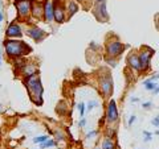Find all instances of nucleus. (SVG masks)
<instances>
[{"mask_svg": "<svg viewBox=\"0 0 159 149\" xmlns=\"http://www.w3.org/2000/svg\"><path fill=\"white\" fill-rule=\"evenodd\" d=\"M27 88L29 94H31V96L34 99L37 98L39 100L37 103L41 104V95H43V86H41V82H40L39 77L36 74H31V75L28 77L27 79Z\"/></svg>", "mask_w": 159, "mask_h": 149, "instance_id": "nucleus-1", "label": "nucleus"}, {"mask_svg": "<svg viewBox=\"0 0 159 149\" xmlns=\"http://www.w3.org/2000/svg\"><path fill=\"white\" fill-rule=\"evenodd\" d=\"M4 46H6V52L9 57H20L27 50H29V48L24 42L13 41V40H7L4 42Z\"/></svg>", "mask_w": 159, "mask_h": 149, "instance_id": "nucleus-2", "label": "nucleus"}, {"mask_svg": "<svg viewBox=\"0 0 159 149\" xmlns=\"http://www.w3.org/2000/svg\"><path fill=\"white\" fill-rule=\"evenodd\" d=\"M15 6H16L20 16H27L29 13V8H31V2L29 0H17Z\"/></svg>", "mask_w": 159, "mask_h": 149, "instance_id": "nucleus-3", "label": "nucleus"}, {"mask_svg": "<svg viewBox=\"0 0 159 149\" xmlns=\"http://www.w3.org/2000/svg\"><path fill=\"white\" fill-rule=\"evenodd\" d=\"M152 53H154V50H151V49H147L146 52L141 53V56L138 57L139 62H141V67H143V69L148 67V63H150V58L152 56Z\"/></svg>", "mask_w": 159, "mask_h": 149, "instance_id": "nucleus-4", "label": "nucleus"}, {"mask_svg": "<svg viewBox=\"0 0 159 149\" xmlns=\"http://www.w3.org/2000/svg\"><path fill=\"white\" fill-rule=\"evenodd\" d=\"M117 119H118V111H117V107H116V102L110 100L109 107H107V120L109 121H116Z\"/></svg>", "mask_w": 159, "mask_h": 149, "instance_id": "nucleus-5", "label": "nucleus"}, {"mask_svg": "<svg viewBox=\"0 0 159 149\" xmlns=\"http://www.w3.org/2000/svg\"><path fill=\"white\" fill-rule=\"evenodd\" d=\"M122 50H123V45L121 42H118V41L111 42V44H109L107 45V52H109L110 56H118Z\"/></svg>", "mask_w": 159, "mask_h": 149, "instance_id": "nucleus-6", "label": "nucleus"}, {"mask_svg": "<svg viewBox=\"0 0 159 149\" xmlns=\"http://www.w3.org/2000/svg\"><path fill=\"white\" fill-rule=\"evenodd\" d=\"M27 33H28V36H29V37H32L33 40H36V41H41V40L44 38V36H45L44 31L39 29L37 27H34V28H32V29H29Z\"/></svg>", "mask_w": 159, "mask_h": 149, "instance_id": "nucleus-7", "label": "nucleus"}, {"mask_svg": "<svg viewBox=\"0 0 159 149\" xmlns=\"http://www.w3.org/2000/svg\"><path fill=\"white\" fill-rule=\"evenodd\" d=\"M111 86H113V82L110 77H106V78H102L101 79V88L105 95H109L111 92Z\"/></svg>", "mask_w": 159, "mask_h": 149, "instance_id": "nucleus-8", "label": "nucleus"}, {"mask_svg": "<svg viewBox=\"0 0 159 149\" xmlns=\"http://www.w3.org/2000/svg\"><path fill=\"white\" fill-rule=\"evenodd\" d=\"M21 34H23L21 29H20L17 24H11L7 29V36H9V37H20Z\"/></svg>", "mask_w": 159, "mask_h": 149, "instance_id": "nucleus-9", "label": "nucleus"}, {"mask_svg": "<svg viewBox=\"0 0 159 149\" xmlns=\"http://www.w3.org/2000/svg\"><path fill=\"white\" fill-rule=\"evenodd\" d=\"M43 12H44V16H45L47 21H48V23L52 21V20H53V6H52L51 2H47V3H45Z\"/></svg>", "mask_w": 159, "mask_h": 149, "instance_id": "nucleus-10", "label": "nucleus"}, {"mask_svg": "<svg viewBox=\"0 0 159 149\" xmlns=\"http://www.w3.org/2000/svg\"><path fill=\"white\" fill-rule=\"evenodd\" d=\"M127 62H129V65H130L131 67H134L135 70H141V62H139V58L137 56H134V54H131V56H129L127 58Z\"/></svg>", "mask_w": 159, "mask_h": 149, "instance_id": "nucleus-11", "label": "nucleus"}, {"mask_svg": "<svg viewBox=\"0 0 159 149\" xmlns=\"http://www.w3.org/2000/svg\"><path fill=\"white\" fill-rule=\"evenodd\" d=\"M53 17L56 19L57 23H61L64 20V11L61 7H57L56 9H53Z\"/></svg>", "mask_w": 159, "mask_h": 149, "instance_id": "nucleus-12", "label": "nucleus"}, {"mask_svg": "<svg viewBox=\"0 0 159 149\" xmlns=\"http://www.w3.org/2000/svg\"><path fill=\"white\" fill-rule=\"evenodd\" d=\"M102 149H114V143L110 138H105V141L102 144Z\"/></svg>", "mask_w": 159, "mask_h": 149, "instance_id": "nucleus-13", "label": "nucleus"}, {"mask_svg": "<svg viewBox=\"0 0 159 149\" xmlns=\"http://www.w3.org/2000/svg\"><path fill=\"white\" fill-rule=\"evenodd\" d=\"M157 86L158 84L154 82V81H146L145 82V87H146V90H151V91H154L157 88Z\"/></svg>", "mask_w": 159, "mask_h": 149, "instance_id": "nucleus-14", "label": "nucleus"}, {"mask_svg": "<svg viewBox=\"0 0 159 149\" xmlns=\"http://www.w3.org/2000/svg\"><path fill=\"white\" fill-rule=\"evenodd\" d=\"M78 11V6L74 2H70L69 3V12H70V15H74Z\"/></svg>", "mask_w": 159, "mask_h": 149, "instance_id": "nucleus-15", "label": "nucleus"}, {"mask_svg": "<svg viewBox=\"0 0 159 149\" xmlns=\"http://www.w3.org/2000/svg\"><path fill=\"white\" fill-rule=\"evenodd\" d=\"M48 140V136H39V137H34L33 138V143L34 144H41L44 141H47Z\"/></svg>", "mask_w": 159, "mask_h": 149, "instance_id": "nucleus-16", "label": "nucleus"}, {"mask_svg": "<svg viewBox=\"0 0 159 149\" xmlns=\"http://www.w3.org/2000/svg\"><path fill=\"white\" fill-rule=\"evenodd\" d=\"M53 145H54V141H52V140H47V141L41 143V148H48V147H53Z\"/></svg>", "mask_w": 159, "mask_h": 149, "instance_id": "nucleus-17", "label": "nucleus"}, {"mask_svg": "<svg viewBox=\"0 0 159 149\" xmlns=\"http://www.w3.org/2000/svg\"><path fill=\"white\" fill-rule=\"evenodd\" d=\"M78 111H80V115L84 116V111H85V104H84V103H80V104H78Z\"/></svg>", "mask_w": 159, "mask_h": 149, "instance_id": "nucleus-18", "label": "nucleus"}, {"mask_svg": "<svg viewBox=\"0 0 159 149\" xmlns=\"http://www.w3.org/2000/svg\"><path fill=\"white\" fill-rule=\"evenodd\" d=\"M151 123H152V124H154V126H155V127H159V116H157V117H154Z\"/></svg>", "mask_w": 159, "mask_h": 149, "instance_id": "nucleus-19", "label": "nucleus"}, {"mask_svg": "<svg viewBox=\"0 0 159 149\" xmlns=\"http://www.w3.org/2000/svg\"><path fill=\"white\" fill-rule=\"evenodd\" d=\"M96 104H97V102H94V100H93V102H90V103H89V104H88V110H89V111H90V110H92V108H93L94 106H96Z\"/></svg>", "mask_w": 159, "mask_h": 149, "instance_id": "nucleus-20", "label": "nucleus"}, {"mask_svg": "<svg viewBox=\"0 0 159 149\" xmlns=\"http://www.w3.org/2000/svg\"><path fill=\"white\" fill-rule=\"evenodd\" d=\"M134 121H135V116H131V117H130V120H129V126H131Z\"/></svg>", "mask_w": 159, "mask_h": 149, "instance_id": "nucleus-21", "label": "nucleus"}, {"mask_svg": "<svg viewBox=\"0 0 159 149\" xmlns=\"http://www.w3.org/2000/svg\"><path fill=\"white\" fill-rule=\"evenodd\" d=\"M150 106H151V103H150V102H146V103H143V107H145V108H148Z\"/></svg>", "mask_w": 159, "mask_h": 149, "instance_id": "nucleus-22", "label": "nucleus"}, {"mask_svg": "<svg viewBox=\"0 0 159 149\" xmlns=\"http://www.w3.org/2000/svg\"><path fill=\"white\" fill-rule=\"evenodd\" d=\"M96 131H93V132H90V133H89V135H88V137H92V136H94V135H96Z\"/></svg>", "mask_w": 159, "mask_h": 149, "instance_id": "nucleus-23", "label": "nucleus"}, {"mask_svg": "<svg viewBox=\"0 0 159 149\" xmlns=\"http://www.w3.org/2000/svg\"><path fill=\"white\" fill-rule=\"evenodd\" d=\"M154 94H159V86H157V88L154 90Z\"/></svg>", "mask_w": 159, "mask_h": 149, "instance_id": "nucleus-24", "label": "nucleus"}, {"mask_svg": "<svg viewBox=\"0 0 159 149\" xmlns=\"http://www.w3.org/2000/svg\"><path fill=\"white\" fill-rule=\"evenodd\" d=\"M2 21H3V12L0 11V23H2Z\"/></svg>", "mask_w": 159, "mask_h": 149, "instance_id": "nucleus-25", "label": "nucleus"}, {"mask_svg": "<svg viewBox=\"0 0 159 149\" xmlns=\"http://www.w3.org/2000/svg\"><path fill=\"white\" fill-rule=\"evenodd\" d=\"M80 126H81V127H82V126H85V120H81V123H80Z\"/></svg>", "mask_w": 159, "mask_h": 149, "instance_id": "nucleus-26", "label": "nucleus"}, {"mask_svg": "<svg viewBox=\"0 0 159 149\" xmlns=\"http://www.w3.org/2000/svg\"><path fill=\"white\" fill-rule=\"evenodd\" d=\"M0 65H2V56H0Z\"/></svg>", "mask_w": 159, "mask_h": 149, "instance_id": "nucleus-27", "label": "nucleus"}, {"mask_svg": "<svg viewBox=\"0 0 159 149\" xmlns=\"http://www.w3.org/2000/svg\"><path fill=\"white\" fill-rule=\"evenodd\" d=\"M157 135H158V136H159V130H158V131H157Z\"/></svg>", "mask_w": 159, "mask_h": 149, "instance_id": "nucleus-28", "label": "nucleus"}, {"mask_svg": "<svg viewBox=\"0 0 159 149\" xmlns=\"http://www.w3.org/2000/svg\"><path fill=\"white\" fill-rule=\"evenodd\" d=\"M2 6H3V3H2V2H0V7H2Z\"/></svg>", "mask_w": 159, "mask_h": 149, "instance_id": "nucleus-29", "label": "nucleus"}, {"mask_svg": "<svg viewBox=\"0 0 159 149\" xmlns=\"http://www.w3.org/2000/svg\"><path fill=\"white\" fill-rule=\"evenodd\" d=\"M98 2H105V0H98Z\"/></svg>", "mask_w": 159, "mask_h": 149, "instance_id": "nucleus-30", "label": "nucleus"}]
</instances>
